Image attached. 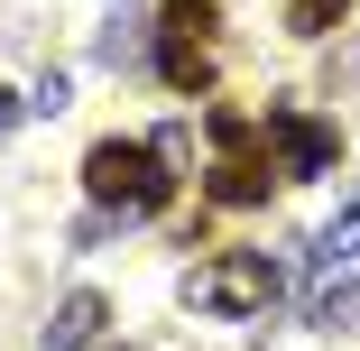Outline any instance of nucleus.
Returning <instances> with one entry per match:
<instances>
[{"instance_id": "nucleus-5", "label": "nucleus", "mask_w": 360, "mask_h": 351, "mask_svg": "<svg viewBox=\"0 0 360 351\" xmlns=\"http://www.w3.org/2000/svg\"><path fill=\"white\" fill-rule=\"evenodd\" d=\"M212 203H268L277 167H268V129L240 120V111H212Z\"/></svg>"}, {"instance_id": "nucleus-9", "label": "nucleus", "mask_w": 360, "mask_h": 351, "mask_svg": "<svg viewBox=\"0 0 360 351\" xmlns=\"http://www.w3.org/2000/svg\"><path fill=\"white\" fill-rule=\"evenodd\" d=\"M139 46H148L139 19H111V28H102V65H139Z\"/></svg>"}, {"instance_id": "nucleus-1", "label": "nucleus", "mask_w": 360, "mask_h": 351, "mask_svg": "<svg viewBox=\"0 0 360 351\" xmlns=\"http://www.w3.org/2000/svg\"><path fill=\"white\" fill-rule=\"evenodd\" d=\"M84 194L102 213H120V222H148V213L176 203V167L158 158V139H102L84 158Z\"/></svg>"}, {"instance_id": "nucleus-6", "label": "nucleus", "mask_w": 360, "mask_h": 351, "mask_svg": "<svg viewBox=\"0 0 360 351\" xmlns=\"http://www.w3.org/2000/svg\"><path fill=\"white\" fill-rule=\"evenodd\" d=\"M259 129L277 139V176H333V158H342V139H333L314 111H296V102H277Z\"/></svg>"}, {"instance_id": "nucleus-8", "label": "nucleus", "mask_w": 360, "mask_h": 351, "mask_svg": "<svg viewBox=\"0 0 360 351\" xmlns=\"http://www.w3.org/2000/svg\"><path fill=\"white\" fill-rule=\"evenodd\" d=\"M342 10H351V0H286V28H296V37H333Z\"/></svg>"}, {"instance_id": "nucleus-7", "label": "nucleus", "mask_w": 360, "mask_h": 351, "mask_svg": "<svg viewBox=\"0 0 360 351\" xmlns=\"http://www.w3.org/2000/svg\"><path fill=\"white\" fill-rule=\"evenodd\" d=\"M102 324H111V305H102L93 287H75V296L46 314V351H93V342H102Z\"/></svg>"}, {"instance_id": "nucleus-4", "label": "nucleus", "mask_w": 360, "mask_h": 351, "mask_svg": "<svg viewBox=\"0 0 360 351\" xmlns=\"http://www.w3.org/2000/svg\"><path fill=\"white\" fill-rule=\"evenodd\" d=\"M212 37H222L212 0H167L158 10V75L176 93H212Z\"/></svg>"}, {"instance_id": "nucleus-10", "label": "nucleus", "mask_w": 360, "mask_h": 351, "mask_svg": "<svg viewBox=\"0 0 360 351\" xmlns=\"http://www.w3.org/2000/svg\"><path fill=\"white\" fill-rule=\"evenodd\" d=\"M19 111H28V102H10V84H0V139H10V129H19Z\"/></svg>"}, {"instance_id": "nucleus-2", "label": "nucleus", "mask_w": 360, "mask_h": 351, "mask_svg": "<svg viewBox=\"0 0 360 351\" xmlns=\"http://www.w3.org/2000/svg\"><path fill=\"white\" fill-rule=\"evenodd\" d=\"M305 314L314 324H351L360 314V194L323 222L314 241V268H305Z\"/></svg>"}, {"instance_id": "nucleus-3", "label": "nucleus", "mask_w": 360, "mask_h": 351, "mask_svg": "<svg viewBox=\"0 0 360 351\" xmlns=\"http://www.w3.org/2000/svg\"><path fill=\"white\" fill-rule=\"evenodd\" d=\"M268 296H277V268H268V250H222V259L185 268V305H194V314L250 324V314H268Z\"/></svg>"}]
</instances>
